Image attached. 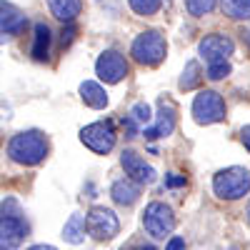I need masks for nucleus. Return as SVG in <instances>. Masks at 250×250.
I'll list each match as a JSON object with an SVG mask.
<instances>
[{
  "label": "nucleus",
  "instance_id": "obj_1",
  "mask_svg": "<svg viewBox=\"0 0 250 250\" xmlns=\"http://www.w3.org/2000/svg\"><path fill=\"white\" fill-rule=\"evenodd\" d=\"M8 155L18 165H38L48 158V140L40 130H23L10 138Z\"/></svg>",
  "mask_w": 250,
  "mask_h": 250
},
{
  "label": "nucleus",
  "instance_id": "obj_2",
  "mask_svg": "<svg viewBox=\"0 0 250 250\" xmlns=\"http://www.w3.org/2000/svg\"><path fill=\"white\" fill-rule=\"evenodd\" d=\"M213 190L223 200H240L250 193V170L233 165V168L218 170L213 178Z\"/></svg>",
  "mask_w": 250,
  "mask_h": 250
},
{
  "label": "nucleus",
  "instance_id": "obj_3",
  "mask_svg": "<svg viewBox=\"0 0 250 250\" xmlns=\"http://www.w3.org/2000/svg\"><path fill=\"white\" fill-rule=\"evenodd\" d=\"M165 53H168V43H165V35L160 30L140 33L130 45V55L140 62V65H148V68L160 65L165 60Z\"/></svg>",
  "mask_w": 250,
  "mask_h": 250
},
{
  "label": "nucleus",
  "instance_id": "obj_4",
  "mask_svg": "<svg viewBox=\"0 0 250 250\" xmlns=\"http://www.w3.org/2000/svg\"><path fill=\"white\" fill-rule=\"evenodd\" d=\"M193 118L198 125H213L225 120V100L215 90H200L193 100Z\"/></svg>",
  "mask_w": 250,
  "mask_h": 250
},
{
  "label": "nucleus",
  "instance_id": "obj_5",
  "mask_svg": "<svg viewBox=\"0 0 250 250\" xmlns=\"http://www.w3.org/2000/svg\"><path fill=\"white\" fill-rule=\"evenodd\" d=\"M80 140L85 148H90L93 153L98 155H108L113 148H115V128H113V123H90L85 125V128L80 130Z\"/></svg>",
  "mask_w": 250,
  "mask_h": 250
},
{
  "label": "nucleus",
  "instance_id": "obj_6",
  "mask_svg": "<svg viewBox=\"0 0 250 250\" xmlns=\"http://www.w3.org/2000/svg\"><path fill=\"white\" fill-rule=\"evenodd\" d=\"M85 225H88V233L95 238V240H110L118 235L120 230V220L118 215L110 210V208H93V210L85 215Z\"/></svg>",
  "mask_w": 250,
  "mask_h": 250
},
{
  "label": "nucleus",
  "instance_id": "obj_7",
  "mask_svg": "<svg viewBox=\"0 0 250 250\" xmlns=\"http://www.w3.org/2000/svg\"><path fill=\"white\" fill-rule=\"evenodd\" d=\"M143 225L153 238H165L173 233L175 228V215L165 203H150L143 213Z\"/></svg>",
  "mask_w": 250,
  "mask_h": 250
},
{
  "label": "nucleus",
  "instance_id": "obj_8",
  "mask_svg": "<svg viewBox=\"0 0 250 250\" xmlns=\"http://www.w3.org/2000/svg\"><path fill=\"white\" fill-rule=\"evenodd\" d=\"M95 73L100 80L115 85V83H120L128 75V62H125V58L118 50H105V53H100V58L95 62Z\"/></svg>",
  "mask_w": 250,
  "mask_h": 250
},
{
  "label": "nucleus",
  "instance_id": "obj_9",
  "mask_svg": "<svg viewBox=\"0 0 250 250\" xmlns=\"http://www.w3.org/2000/svg\"><path fill=\"white\" fill-rule=\"evenodd\" d=\"M235 50V43L228 35H220V33H213V35H205L198 45V53L205 62H220V60H228Z\"/></svg>",
  "mask_w": 250,
  "mask_h": 250
},
{
  "label": "nucleus",
  "instance_id": "obj_10",
  "mask_svg": "<svg viewBox=\"0 0 250 250\" xmlns=\"http://www.w3.org/2000/svg\"><path fill=\"white\" fill-rule=\"evenodd\" d=\"M28 235V223L18 215H0V250H15Z\"/></svg>",
  "mask_w": 250,
  "mask_h": 250
},
{
  "label": "nucleus",
  "instance_id": "obj_11",
  "mask_svg": "<svg viewBox=\"0 0 250 250\" xmlns=\"http://www.w3.org/2000/svg\"><path fill=\"white\" fill-rule=\"evenodd\" d=\"M120 165L125 168V175H130L133 180H138L140 185H153L158 173L155 168H150L148 163H145L135 150H123L120 153Z\"/></svg>",
  "mask_w": 250,
  "mask_h": 250
},
{
  "label": "nucleus",
  "instance_id": "obj_12",
  "mask_svg": "<svg viewBox=\"0 0 250 250\" xmlns=\"http://www.w3.org/2000/svg\"><path fill=\"white\" fill-rule=\"evenodd\" d=\"M175 120H178V110L173 103L168 100H160L158 103V118H155V125L153 128H145L143 135L148 140H155V138H168L173 130H175Z\"/></svg>",
  "mask_w": 250,
  "mask_h": 250
},
{
  "label": "nucleus",
  "instance_id": "obj_13",
  "mask_svg": "<svg viewBox=\"0 0 250 250\" xmlns=\"http://www.w3.org/2000/svg\"><path fill=\"white\" fill-rule=\"evenodd\" d=\"M25 25H28L25 13L20 10L18 5L0 0V30L8 33V35H18V33L25 30Z\"/></svg>",
  "mask_w": 250,
  "mask_h": 250
},
{
  "label": "nucleus",
  "instance_id": "obj_14",
  "mask_svg": "<svg viewBox=\"0 0 250 250\" xmlns=\"http://www.w3.org/2000/svg\"><path fill=\"white\" fill-rule=\"evenodd\" d=\"M110 195L118 205H135L138 198H140V183L133 180V178L115 180L113 188H110Z\"/></svg>",
  "mask_w": 250,
  "mask_h": 250
},
{
  "label": "nucleus",
  "instance_id": "obj_15",
  "mask_svg": "<svg viewBox=\"0 0 250 250\" xmlns=\"http://www.w3.org/2000/svg\"><path fill=\"white\" fill-rule=\"evenodd\" d=\"M80 98H83V103H85L88 108H95V110H103V108L108 105V93L95 80L80 83Z\"/></svg>",
  "mask_w": 250,
  "mask_h": 250
},
{
  "label": "nucleus",
  "instance_id": "obj_16",
  "mask_svg": "<svg viewBox=\"0 0 250 250\" xmlns=\"http://www.w3.org/2000/svg\"><path fill=\"white\" fill-rule=\"evenodd\" d=\"M50 13L62 20V23H73V20L80 15L83 10V0H48Z\"/></svg>",
  "mask_w": 250,
  "mask_h": 250
},
{
  "label": "nucleus",
  "instance_id": "obj_17",
  "mask_svg": "<svg viewBox=\"0 0 250 250\" xmlns=\"http://www.w3.org/2000/svg\"><path fill=\"white\" fill-rule=\"evenodd\" d=\"M85 230H88V225H85V218H83L80 213L70 215L65 228H62V240L70 243V245H80L83 240H85Z\"/></svg>",
  "mask_w": 250,
  "mask_h": 250
},
{
  "label": "nucleus",
  "instance_id": "obj_18",
  "mask_svg": "<svg viewBox=\"0 0 250 250\" xmlns=\"http://www.w3.org/2000/svg\"><path fill=\"white\" fill-rule=\"evenodd\" d=\"M50 53V28L45 23H38L35 25V40H33V58L35 60H48Z\"/></svg>",
  "mask_w": 250,
  "mask_h": 250
},
{
  "label": "nucleus",
  "instance_id": "obj_19",
  "mask_svg": "<svg viewBox=\"0 0 250 250\" xmlns=\"http://www.w3.org/2000/svg\"><path fill=\"white\" fill-rule=\"evenodd\" d=\"M220 8L233 20H250V0H220Z\"/></svg>",
  "mask_w": 250,
  "mask_h": 250
},
{
  "label": "nucleus",
  "instance_id": "obj_20",
  "mask_svg": "<svg viewBox=\"0 0 250 250\" xmlns=\"http://www.w3.org/2000/svg\"><path fill=\"white\" fill-rule=\"evenodd\" d=\"M200 65H198V60H190L185 65V70H183V75H180V88L183 90H193V88H198V83H200Z\"/></svg>",
  "mask_w": 250,
  "mask_h": 250
},
{
  "label": "nucleus",
  "instance_id": "obj_21",
  "mask_svg": "<svg viewBox=\"0 0 250 250\" xmlns=\"http://www.w3.org/2000/svg\"><path fill=\"white\" fill-rule=\"evenodd\" d=\"M218 5V0H185V8L190 15L200 18V15H208V13H213Z\"/></svg>",
  "mask_w": 250,
  "mask_h": 250
},
{
  "label": "nucleus",
  "instance_id": "obj_22",
  "mask_svg": "<svg viewBox=\"0 0 250 250\" xmlns=\"http://www.w3.org/2000/svg\"><path fill=\"white\" fill-rule=\"evenodd\" d=\"M128 3L138 15H155L163 5V0H128Z\"/></svg>",
  "mask_w": 250,
  "mask_h": 250
},
{
  "label": "nucleus",
  "instance_id": "obj_23",
  "mask_svg": "<svg viewBox=\"0 0 250 250\" xmlns=\"http://www.w3.org/2000/svg\"><path fill=\"white\" fill-rule=\"evenodd\" d=\"M228 75H230V65H228V60L208 62V78H210V80H223Z\"/></svg>",
  "mask_w": 250,
  "mask_h": 250
},
{
  "label": "nucleus",
  "instance_id": "obj_24",
  "mask_svg": "<svg viewBox=\"0 0 250 250\" xmlns=\"http://www.w3.org/2000/svg\"><path fill=\"white\" fill-rule=\"evenodd\" d=\"M130 115H133L138 123L148 125V123H150V118H153V110H150L148 103H135V105L130 108Z\"/></svg>",
  "mask_w": 250,
  "mask_h": 250
},
{
  "label": "nucleus",
  "instance_id": "obj_25",
  "mask_svg": "<svg viewBox=\"0 0 250 250\" xmlns=\"http://www.w3.org/2000/svg\"><path fill=\"white\" fill-rule=\"evenodd\" d=\"M0 215H18V218H23V210H20V205L15 200H5L3 205H0Z\"/></svg>",
  "mask_w": 250,
  "mask_h": 250
},
{
  "label": "nucleus",
  "instance_id": "obj_26",
  "mask_svg": "<svg viewBox=\"0 0 250 250\" xmlns=\"http://www.w3.org/2000/svg\"><path fill=\"white\" fill-rule=\"evenodd\" d=\"M165 250H185V240L178 238V235H173V238L168 240V245H165Z\"/></svg>",
  "mask_w": 250,
  "mask_h": 250
},
{
  "label": "nucleus",
  "instance_id": "obj_27",
  "mask_svg": "<svg viewBox=\"0 0 250 250\" xmlns=\"http://www.w3.org/2000/svg\"><path fill=\"white\" fill-rule=\"evenodd\" d=\"M135 123H138V120H135L133 115H128V118H123V125H125V130L130 133V138H135V135H138V130H135Z\"/></svg>",
  "mask_w": 250,
  "mask_h": 250
},
{
  "label": "nucleus",
  "instance_id": "obj_28",
  "mask_svg": "<svg viewBox=\"0 0 250 250\" xmlns=\"http://www.w3.org/2000/svg\"><path fill=\"white\" fill-rule=\"evenodd\" d=\"M165 185H168V188H180V185H185V178H180V175H168V178H165Z\"/></svg>",
  "mask_w": 250,
  "mask_h": 250
},
{
  "label": "nucleus",
  "instance_id": "obj_29",
  "mask_svg": "<svg viewBox=\"0 0 250 250\" xmlns=\"http://www.w3.org/2000/svg\"><path fill=\"white\" fill-rule=\"evenodd\" d=\"M73 35H75V28H73V25H68V28H62V45H68L70 40H73Z\"/></svg>",
  "mask_w": 250,
  "mask_h": 250
},
{
  "label": "nucleus",
  "instance_id": "obj_30",
  "mask_svg": "<svg viewBox=\"0 0 250 250\" xmlns=\"http://www.w3.org/2000/svg\"><path fill=\"white\" fill-rule=\"evenodd\" d=\"M240 140H243V145L250 150V125H245V128L240 130Z\"/></svg>",
  "mask_w": 250,
  "mask_h": 250
},
{
  "label": "nucleus",
  "instance_id": "obj_31",
  "mask_svg": "<svg viewBox=\"0 0 250 250\" xmlns=\"http://www.w3.org/2000/svg\"><path fill=\"white\" fill-rule=\"evenodd\" d=\"M28 250H58V248H53V245H33Z\"/></svg>",
  "mask_w": 250,
  "mask_h": 250
},
{
  "label": "nucleus",
  "instance_id": "obj_32",
  "mask_svg": "<svg viewBox=\"0 0 250 250\" xmlns=\"http://www.w3.org/2000/svg\"><path fill=\"white\" fill-rule=\"evenodd\" d=\"M243 40H245V45L250 48V30H245V33H243Z\"/></svg>",
  "mask_w": 250,
  "mask_h": 250
},
{
  "label": "nucleus",
  "instance_id": "obj_33",
  "mask_svg": "<svg viewBox=\"0 0 250 250\" xmlns=\"http://www.w3.org/2000/svg\"><path fill=\"white\" fill-rule=\"evenodd\" d=\"M135 250H155L153 245H140V248H135Z\"/></svg>",
  "mask_w": 250,
  "mask_h": 250
},
{
  "label": "nucleus",
  "instance_id": "obj_34",
  "mask_svg": "<svg viewBox=\"0 0 250 250\" xmlns=\"http://www.w3.org/2000/svg\"><path fill=\"white\" fill-rule=\"evenodd\" d=\"M5 35H8V33H3V30H0V45L5 43Z\"/></svg>",
  "mask_w": 250,
  "mask_h": 250
},
{
  "label": "nucleus",
  "instance_id": "obj_35",
  "mask_svg": "<svg viewBox=\"0 0 250 250\" xmlns=\"http://www.w3.org/2000/svg\"><path fill=\"white\" fill-rule=\"evenodd\" d=\"M248 220H250V203H248Z\"/></svg>",
  "mask_w": 250,
  "mask_h": 250
}]
</instances>
